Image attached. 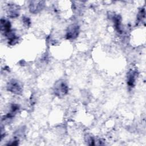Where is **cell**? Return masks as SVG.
Returning <instances> with one entry per match:
<instances>
[{
	"label": "cell",
	"mask_w": 146,
	"mask_h": 146,
	"mask_svg": "<svg viewBox=\"0 0 146 146\" xmlns=\"http://www.w3.org/2000/svg\"><path fill=\"white\" fill-rule=\"evenodd\" d=\"M68 91V87L67 83L63 80H58L54 86V92L58 97H62L66 95Z\"/></svg>",
	"instance_id": "cell-1"
},
{
	"label": "cell",
	"mask_w": 146,
	"mask_h": 146,
	"mask_svg": "<svg viewBox=\"0 0 146 146\" xmlns=\"http://www.w3.org/2000/svg\"><path fill=\"white\" fill-rule=\"evenodd\" d=\"M7 91L15 95H21L23 91L22 86L21 83L17 79H11L7 84Z\"/></svg>",
	"instance_id": "cell-2"
},
{
	"label": "cell",
	"mask_w": 146,
	"mask_h": 146,
	"mask_svg": "<svg viewBox=\"0 0 146 146\" xmlns=\"http://www.w3.org/2000/svg\"><path fill=\"white\" fill-rule=\"evenodd\" d=\"M79 27L78 25L72 24L68 27L66 31V38L67 39H74L78 36Z\"/></svg>",
	"instance_id": "cell-3"
},
{
	"label": "cell",
	"mask_w": 146,
	"mask_h": 146,
	"mask_svg": "<svg viewBox=\"0 0 146 146\" xmlns=\"http://www.w3.org/2000/svg\"><path fill=\"white\" fill-rule=\"evenodd\" d=\"M137 76L138 72L136 70L131 69L128 71L127 74V84L129 87H134Z\"/></svg>",
	"instance_id": "cell-4"
},
{
	"label": "cell",
	"mask_w": 146,
	"mask_h": 146,
	"mask_svg": "<svg viewBox=\"0 0 146 146\" xmlns=\"http://www.w3.org/2000/svg\"><path fill=\"white\" fill-rule=\"evenodd\" d=\"M44 6L43 1H32L29 5L30 11L36 14L40 11Z\"/></svg>",
	"instance_id": "cell-5"
},
{
	"label": "cell",
	"mask_w": 146,
	"mask_h": 146,
	"mask_svg": "<svg viewBox=\"0 0 146 146\" xmlns=\"http://www.w3.org/2000/svg\"><path fill=\"white\" fill-rule=\"evenodd\" d=\"M7 13L8 16L11 18H14L17 17L19 14V6L14 4L9 5L8 6Z\"/></svg>",
	"instance_id": "cell-6"
},
{
	"label": "cell",
	"mask_w": 146,
	"mask_h": 146,
	"mask_svg": "<svg viewBox=\"0 0 146 146\" xmlns=\"http://www.w3.org/2000/svg\"><path fill=\"white\" fill-rule=\"evenodd\" d=\"M1 31L4 35L12 31L11 30V24L9 21L3 18L1 19Z\"/></svg>",
	"instance_id": "cell-7"
},
{
	"label": "cell",
	"mask_w": 146,
	"mask_h": 146,
	"mask_svg": "<svg viewBox=\"0 0 146 146\" xmlns=\"http://www.w3.org/2000/svg\"><path fill=\"white\" fill-rule=\"evenodd\" d=\"M111 18H112V21L113 22V24L115 26V27L116 30L119 32L121 33V17L118 15H113Z\"/></svg>",
	"instance_id": "cell-8"
},
{
	"label": "cell",
	"mask_w": 146,
	"mask_h": 146,
	"mask_svg": "<svg viewBox=\"0 0 146 146\" xmlns=\"http://www.w3.org/2000/svg\"><path fill=\"white\" fill-rule=\"evenodd\" d=\"M85 139H86V142L87 143V144L88 145H95V139L91 136V135H87L85 137Z\"/></svg>",
	"instance_id": "cell-9"
},
{
	"label": "cell",
	"mask_w": 146,
	"mask_h": 146,
	"mask_svg": "<svg viewBox=\"0 0 146 146\" xmlns=\"http://www.w3.org/2000/svg\"><path fill=\"white\" fill-rule=\"evenodd\" d=\"M145 18V10L144 9H142L139 13L137 15V20L138 22L142 21V19Z\"/></svg>",
	"instance_id": "cell-10"
},
{
	"label": "cell",
	"mask_w": 146,
	"mask_h": 146,
	"mask_svg": "<svg viewBox=\"0 0 146 146\" xmlns=\"http://www.w3.org/2000/svg\"><path fill=\"white\" fill-rule=\"evenodd\" d=\"M22 21H23V22L24 23V25L27 26V27H29L30 25V20L29 19V18L28 17H23L22 18Z\"/></svg>",
	"instance_id": "cell-11"
}]
</instances>
